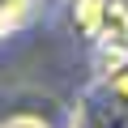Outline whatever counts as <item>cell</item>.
Here are the masks:
<instances>
[{"instance_id":"obj_2","label":"cell","mask_w":128,"mask_h":128,"mask_svg":"<svg viewBox=\"0 0 128 128\" xmlns=\"http://www.w3.org/2000/svg\"><path fill=\"white\" fill-rule=\"evenodd\" d=\"M0 128H47V124H43L38 115H13L9 124H0Z\"/></svg>"},{"instance_id":"obj_1","label":"cell","mask_w":128,"mask_h":128,"mask_svg":"<svg viewBox=\"0 0 128 128\" xmlns=\"http://www.w3.org/2000/svg\"><path fill=\"white\" fill-rule=\"evenodd\" d=\"M102 17H107V0H77V4H73V22L90 38L102 30Z\"/></svg>"}]
</instances>
